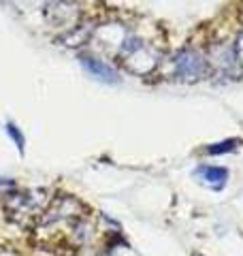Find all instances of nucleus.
<instances>
[{
    "label": "nucleus",
    "instance_id": "20e7f679",
    "mask_svg": "<svg viewBox=\"0 0 243 256\" xmlns=\"http://www.w3.org/2000/svg\"><path fill=\"white\" fill-rule=\"evenodd\" d=\"M43 15L52 28H58L62 32H68L81 24L79 4L70 2V0H54L43 9Z\"/></svg>",
    "mask_w": 243,
    "mask_h": 256
},
{
    "label": "nucleus",
    "instance_id": "f03ea898",
    "mask_svg": "<svg viewBox=\"0 0 243 256\" xmlns=\"http://www.w3.org/2000/svg\"><path fill=\"white\" fill-rule=\"evenodd\" d=\"M45 212V192L28 190V192H11L6 196V218L18 222L32 220L43 216Z\"/></svg>",
    "mask_w": 243,
    "mask_h": 256
},
{
    "label": "nucleus",
    "instance_id": "7ed1b4c3",
    "mask_svg": "<svg viewBox=\"0 0 243 256\" xmlns=\"http://www.w3.org/2000/svg\"><path fill=\"white\" fill-rule=\"evenodd\" d=\"M175 66V75L182 82H200L209 75V64H207V56H202L198 50H182L175 56L173 60Z\"/></svg>",
    "mask_w": 243,
    "mask_h": 256
},
{
    "label": "nucleus",
    "instance_id": "423d86ee",
    "mask_svg": "<svg viewBox=\"0 0 243 256\" xmlns=\"http://www.w3.org/2000/svg\"><path fill=\"white\" fill-rule=\"evenodd\" d=\"M81 60V66H84L88 73H90L96 82H102V84H120V73L116 68L107 64L104 60L96 58V56H79Z\"/></svg>",
    "mask_w": 243,
    "mask_h": 256
},
{
    "label": "nucleus",
    "instance_id": "39448f33",
    "mask_svg": "<svg viewBox=\"0 0 243 256\" xmlns=\"http://www.w3.org/2000/svg\"><path fill=\"white\" fill-rule=\"evenodd\" d=\"M207 64H209V70H216V73H222V75H232L239 62H237V58H234L232 45L218 43L209 50Z\"/></svg>",
    "mask_w": 243,
    "mask_h": 256
},
{
    "label": "nucleus",
    "instance_id": "9d476101",
    "mask_svg": "<svg viewBox=\"0 0 243 256\" xmlns=\"http://www.w3.org/2000/svg\"><path fill=\"white\" fill-rule=\"evenodd\" d=\"M232 50H234V58H237V62L243 66V30L239 32V36H237V41H234Z\"/></svg>",
    "mask_w": 243,
    "mask_h": 256
},
{
    "label": "nucleus",
    "instance_id": "1a4fd4ad",
    "mask_svg": "<svg viewBox=\"0 0 243 256\" xmlns=\"http://www.w3.org/2000/svg\"><path fill=\"white\" fill-rule=\"evenodd\" d=\"M4 128H6V134H9V137H11L13 141H15V146H18V150H20V154H22V152H24V137H22L20 128H18V126H15L13 122H9V124H6Z\"/></svg>",
    "mask_w": 243,
    "mask_h": 256
},
{
    "label": "nucleus",
    "instance_id": "6e6552de",
    "mask_svg": "<svg viewBox=\"0 0 243 256\" xmlns=\"http://www.w3.org/2000/svg\"><path fill=\"white\" fill-rule=\"evenodd\" d=\"M241 139H226L222 143H216V146H209L207 148V154H226V152H234L239 148Z\"/></svg>",
    "mask_w": 243,
    "mask_h": 256
},
{
    "label": "nucleus",
    "instance_id": "0eeeda50",
    "mask_svg": "<svg viewBox=\"0 0 243 256\" xmlns=\"http://www.w3.org/2000/svg\"><path fill=\"white\" fill-rule=\"evenodd\" d=\"M194 178L200 184H205L207 188L212 190H222L228 182V169L224 166H214V164H200L196 171H194Z\"/></svg>",
    "mask_w": 243,
    "mask_h": 256
},
{
    "label": "nucleus",
    "instance_id": "f257e3e1",
    "mask_svg": "<svg viewBox=\"0 0 243 256\" xmlns=\"http://www.w3.org/2000/svg\"><path fill=\"white\" fill-rule=\"evenodd\" d=\"M118 56L124 62V66L134 75H150L160 62V54L143 38L132 34H126Z\"/></svg>",
    "mask_w": 243,
    "mask_h": 256
}]
</instances>
